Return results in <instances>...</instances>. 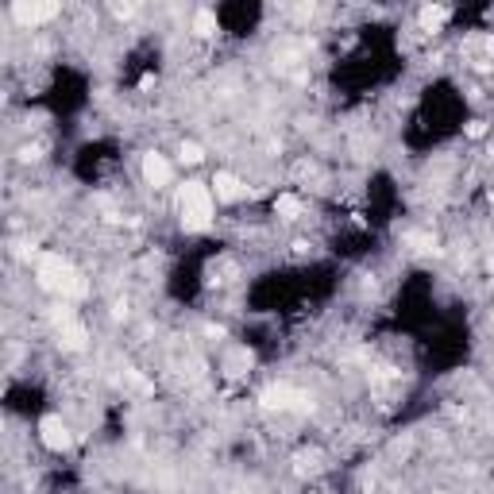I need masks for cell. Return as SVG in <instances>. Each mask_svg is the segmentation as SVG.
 <instances>
[{
  "instance_id": "10",
  "label": "cell",
  "mask_w": 494,
  "mask_h": 494,
  "mask_svg": "<svg viewBox=\"0 0 494 494\" xmlns=\"http://www.w3.org/2000/svg\"><path fill=\"white\" fill-rule=\"evenodd\" d=\"M59 336H62V344H66V348H85V328H81L74 317L59 325Z\"/></svg>"
},
{
  "instance_id": "1",
  "label": "cell",
  "mask_w": 494,
  "mask_h": 494,
  "mask_svg": "<svg viewBox=\"0 0 494 494\" xmlns=\"http://www.w3.org/2000/svg\"><path fill=\"white\" fill-rule=\"evenodd\" d=\"M178 216L186 232H205L213 224V193L201 182H186L178 189Z\"/></svg>"
},
{
  "instance_id": "14",
  "label": "cell",
  "mask_w": 494,
  "mask_h": 494,
  "mask_svg": "<svg viewBox=\"0 0 494 494\" xmlns=\"http://www.w3.org/2000/svg\"><path fill=\"white\" fill-rule=\"evenodd\" d=\"M487 54L494 59V35H487Z\"/></svg>"
},
{
  "instance_id": "3",
  "label": "cell",
  "mask_w": 494,
  "mask_h": 494,
  "mask_svg": "<svg viewBox=\"0 0 494 494\" xmlns=\"http://www.w3.org/2000/svg\"><path fill=\"white\" fill-rule=\"evenodd\" d=\"M39 440L51 452H66L74 444V433H70V425H66L62 417H43L39 421Z\"/></svg>"
},
{
  "instance_id": "2",
  "label": "cell",
  "mask_w": 494,
  "mask_h": 494,
  "mask_svg": "<svg viewBox=\"0 0 494 494\" xmlns=\"http://www.w3.org/2000/svg\"><path fill=\"white\" fill-rule=\"evenodd\" d=\"M39 282L54 293H66V298H78L85 293V278L74 271V263H66L62 255H46L39 263Z\"/></svg>"
},
{
  "instance_id": "15",
  "label": "cell",
  "mask_w": 494,
  "mask_h": 494,
  "mask_svg": "<svg viewBox=\"0 0 494 494\" xmlns=\"http://www.w3.org/2000/svg\"><path fill=\"white\" fill-rule=\"evenodd\" d=\"M490 201H494V186H490Z\"/></svg>"
},
{
  "instance_id": "6",
  "label": "cell",
  "mask_w": 494,
  "mask_h": 494,
  "mask_svg": "<svg viewBox=\"0 0 494 494\" xmlns=\"http://www.w3.org/2000/svg\"><path fill=\"white\" fill-rule=\"evenodd\" d=\"M213 189H216V201H240V197H247V186L236 174H228V170H221L213 178Z\"/></svg>"
},
{
  "instance_id": "11",
  "label": "cell",
  "mask_w": 494,
  "mask_h": 494,
  "mask_svg": "<svg viewBox=\"0 0 494 494\" xmlns=\"http://www.w3.org/2000/svg\"><path fill=\"white\" fill-rule=\"evenodd\" d=\"M193 31H197V35H213V31H216V16L208 12V8H201V12L193 16Z\"/></svg>"
},
{
  "instance_id": "12",
  "label": "cell",
  "mask_w": 494,
  "mask_h": 494,
  "mask_svg": "<svg viewBox=\"0 0 494 494\" xmlns=\"http://www.w3.org/2000/svg\"><path fill=\"white\" fill-rule=\"evenodd\" d=\"M178 158H182V163H189V166H197L205 158V151L197 147V143H182V151H178Z\"/></svg>"
},
{
  "instance_id": "8",
  "label": "cell",
  "mask_w": 494,
  "mask_h": 494,
  "mask_svg": "<svg viewBox=\"0 0 494 494\" xmlns=\"http://www.w3.org/2000/svg\"><path fill=\"white\" fill-rule=\"evenodd\" d=\"M301 213H306L301 197H293V193H278V197H274V216H282V221H298Z\"/></svg>"
},
{
  "instance_id": "4",
  "label": "cell",
  "mask_w": 494,
  "mask_h": 494,
  "mask_svg": "<svg viewBox=\"0 0 494 494\" xmlns=\"http://www.w3.org/2000/svg\"><path fill=\"white\" fill-rule=\"evenodd\" d=\"M301 402H306V398L293 390V386H286V383L263 390V405H267V410H301Z\"/></svg>"
},
{
  "instance_id": "7",
  "label": "cell",
  "mask_w": 494,
  "mask_h": 494,
  "mask_svg": "<svg viewBox=\"0 0 494 494\" xmlns=\"http://www.w3.org/2000/svg\"><path fill=\"white\" fill-rule=\"evenodd\" d=\"M143 178H147V186H155V189L170 186V163L151 151V155H143Z\"/></svg>"
},
{
  "instance_id": "13",
  "label": "cell",
  "mask_w": 494,
  "mask_h": 494,
  "mask_svg": "<svg viewBox=\"0 0 494 494\" xmlns=\"http://www.w3.org/2000/svg\"><path fill=\"white\" fill-rule=\"evenodd\" d=\"M468 136H471V139H479V136H487V123H483V120H475V123H471V128H468Z\"/></svg>"
},
{
  "instance_id": "16",
  "label": "cell",
  "mask_w": 494,
  "mask_h": 494,
  "mask_svg": "<svg viewBox=\"0 0 494 494\" xmlns=\"http://www.w3.org/2000/svg\"><path fill=\"white\" fill-rule=\"evenodd\" d=\"M490 271H494V259H490Z\"/></svg>"
},
{
  "instance_id": "9",
  "label": "cell",
  "mask_w": 494,
  "mask_h": 494,
  "mask_svg": "<svg viewBox=\"0 0 494 494\" xmlns=\"http://www.w3.org/2000/svg\"><path fill=\"white\" fill-rule=\"evenodd\" d=\"M444 20H448V8H444V4H429V8H421V31H440Z\"/></svg>"
},
{
  "instance_id": "5",
  "label": "cell",
  "mask_w": 494,
  "mask_h": 494,
  "mask_svg": "<svg viewBox=\"0 0 494 494\" xmlns=\"http://www.w3.org/2000/svg\"><path fill=\"white\" fill-rule=\"evenodd\" d=\"M54 16H59V4H12V20H20L24 27H39Z\"/></svg>"
}]
</instances>
